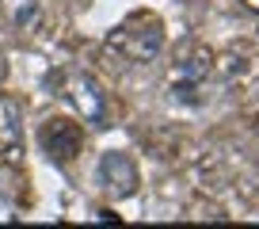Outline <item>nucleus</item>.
<instances>
[{
	"label": "nucleus",
	"mask_w": 259,
	"mask_h": 229,
	"mask_svg": "<svg viewBox=\"0 0 259 229\" xmlns=\"http://www.w3.org/2000/svg\"><path fill=\"white\" fill-rule=\"evenodd\" d=\"M96 176H99V191L111 195V199H130L134 191H138V183H141L138 164L130 161L126 153H118V149H111V153L99 157Z\"/></svg>",
	"instance_id": "obj_4"
},
{
	"label": "nucleus",
	"mask_w": 259,
	"mask_h": 229,
	"mask_svg": "<svg viewBox=\"0 0 259 229\" xmlns=\"http://www.w3.org/2000/svg\"><path fill=\"white\" fill-rule=\"evenodd\" d=\"M61 96H69V103L76 107V114H80L84 123L107 126V96H103V88L96 84V77L80 73V69L61 73Z\"/></svg>",
	"instance_id": "obj_3"
},
{
	"label": "nucleus",
	"mask_w": 259,
	"mask_h": 229,
	"mask_svg": "<svg viewBox=\"0 0 259 229\" xmlns=\"http://www.w3.org/2000/svg\"><path fill=\"white\" fill-rule=\"evenodd\" d=\"M244 8H251V12L259 16V0H244Z\"/></svg>",
	"instance_id": "obj_8"
},
{
	"label": "nucleus",
	"mask_w": 259,
	"mask_h": 229,
	"mask_svg": "<svg viewBox=\"0 0 259 229\" xmlns=\"http://www.w3.org/2000/svg\"><path fill=\"white\" fill-rule=\"evenodd\" d=\"M168 84L179 103H206V96L213 92V54L206 46H183L171 61Z\"/></svg>",
	"instance_id": "obj_1"
},
{
	"label": "nucleus",
	"mask_w": 259,
	"mask_h": 229,
	"mask_svg": "<svg viewBox=\"0 0 259 229\" xmlns=\"http://www.w3.org/2000/svg\"><path fill=\"white\" fill-rule=\"evenodd\" d=\"M107 46H111L114 54H122L126 61L149 65V61H156V54L164 50V27H160V19L134 16L122 27H114L111 39H107Z\"/></svg>",
	"instance_id": "obj_2"
},
{
	"label": "nucleus",
	"mask_w": 259,
	"mask_h": 229,
	"mask_svg": "<svg viewBox=\"0 0 259 229\" xmlns=\"http://www.w3.org/2000/svg\"><path fill=\"white\" fill-rule=\"evenodd\" d=\"M0 12L16 31H34L42 23V4L38 0H0Z\"/></svg>",
	"instance_id": "obj_6"
},
{
	"label": "nucleus",
	"mask_w": 259,
	"mask_h": 229,
	"mask_svg": "<svg viewBox=\"0 0 259 229\" xmlns=\"http://www.w3.org/2000/svg\"><path fill=\"white\" fill-rule=\"evenodd\" d=\"M23 141V123H19V107L12 99H0V145L4 149H19Z\"/></svg>",
	"instance_id": "obj_7"
},
{
	"label": "nucleus",
	"mask_w": 259,
	"mask_h": 229,
	"mask_svg": "<svg viewBox=\"0 0 259 229\" xmlns=\"http://www.w3.org/2000/svg\"><path fill=\"white\" fill-rule=\"evenodd\" d=\"M38 138H42V149H46V153L54 157L57 164L76 161V153H80V145H84L80 126H76L73 119H61V114H57V119H46V123H42Z\"/></svg>",
	"instance_id": "obj_5"
},
{
	"label": "nucleus",
	"mask_w": 259,
	"mask_h": 229,
	"mask_svg": "<svg viewBox=\"0 0 259 229\" xmlns=\"http://www.w3.org/2000/svg\"><path fill=\"white\" fill-rule=\"evenodd\" d=\"M255 138H259V126H255Z\"/></svg>",
	"instance_id": "obj_9"
}]
</instances>
